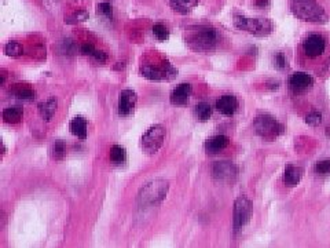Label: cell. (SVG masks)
Wrapping results in <instances>:
<instances>
[{"label": "cell", "mask_w": 330, "mask_h": 248, "mask_svg": "<svg viewBox=\"0 0 330 248\" xmlns=\"http://www.w3.org/2000/svg\"><path fill=\"white\" fill-rule=\"evenodd\" d=\"M218 32L209 25H196L186 28L185 40L186 43L198 53H208L218 44Z\"/></svg>", "instance_id": "1"}, {"label": "cell", "mask_w": 330, "mask_h": 248, "mask_svg": "<svg viewBox=\"0 0 330 248\" xmlns=\"http://www.w3.org/2000/svg\"><path fill=\"white\" fill-rule=\"evenodd\" d=\"M292 11L301 21L316 24L327 21V14L318 0H292Z\"/></svg>", "instance_id": "2"}, {"label": "cell", "mask_w": 330, "mask_h": 248, "mask_svg": "<svg viewBox=\"0 0 330 248\" xmlns=\"http://www.w3.org/2000/svg\"><path fill=\"white\" fill-rule=\"evenodd\" d=\"M168 189H170V184L165 179L150 181L140 189L138 194V203L142 207L160 204L168 193Z\"/></svg>", "instance_id": "3"}, {"label": "cell", "mask_w": 330, "mask_h": 248, "mask_svg": "<svg viewBox=\"0 0 330 248\" xmlns=\"http://www.w3.org/2000/svg\"><path fill=\"white\" fill-rule=\"evenodd\" d=\"M234 27L238 28L240 31H245L250 35L263 38L272 32L274 24L267 18H248V17L235 16Z\"/></svg>", "instance_id": "4"}, {"label": "cell", "mask_w": 330, "mask_h": 248, "mask_svg": "<svg viewBox=\"0 0 330 248\" xmlns=\"http://www.w3.org/2000/svg\"><path fill=\"white\" fill-rule=\"evenodd\" d=\"M253 127L256 130V134L261 137L263 140L272 141L277 137L283 134V126L278 120H275L270 114H260L257 116L253 123Z\"/></svg>", "instance_id": "5"}, {"label": "cell", "mask_w": 330, "mask_h": 248, "mask_svg": "<svg viewBox=\"0 0 330 248\" xmlns=\"http://www.w3.org/2000/svg\"><path fill=\"white\" fill-rule=\"evenodd\" d=\"M165 140V127L161 124H154L151 126L142 137V151L147 156H153L157 152L160 151Z\"/></svg>", "instance_id": "6"}, {"label": "cell", "mask_w": 330, "mask_h": 248, "mask_svg": "<svg viewBox=\"0 0 330 248\" xmlns=\"http://www.w3.org/2000/svg\"><path fill=\"white\" fill-rule=\"evenodd\" d=\"M140 73L143 77L154 81H168L175 79L178 70L170 62H161L160 65L146 64L140 68Z\"/></svg>", "instance_id": "7"}, {"label": "cell", "mask_w": 330, "mask_h": 248, "mask_svg": "<svg viewBox=\"0 0 330 248\" xmlns=\"http://www.w3.org/2000/svg\"><path fill=\"white\" fill-rule=\"evenodd\" d=\"M252 216V203L245 196H240L234 203V218H233V225H234V232L238 233L242 230L249 222Z\"/></svg>", "instance_id": "8"}, {"label": "cell", "mask_w": 330, "mask_h": 248, "mask_svg": "<svg viewBox=\"0 0 330 248\" xmlns=\"http://www.w3.org/2000/svg\"><path fill=\"white\" fill-rule=\"evenodd\" d=\"M326 49V40L323 36H320L318 33H312L308 35L307 38L304 39L303 42V50L305 55H308L311 58H316L325 53Z\"/></svg>", "instance_id": "9"}, {"label": "cell", "mask_w": 330, "mask_h": 248, "mask_svg": "<svg viewBox=\"0 0 330 248\" xmlns=\"http://www.w3.org/2000/svg\"><path fill=\"white\" fill-rule=\"evenodd\" d=\"M136 101H138L136 92L132 90H123L118 95V114L121 117L131 116L135 110V106H136Z\"/></svg>", "instance_id": "10"}, {"label": "cell", "mask_w": 330, "mask_h": 248, "mask_svg": "<svg viewBox=\"0 0 330 248\" xmlns=\"http://www.w3.org/2000/svg\"><path fill=\"white\" fill-rule=\"evenodd\" d=\"M237 167L230 162H218L212 166L213 178L218 181H233L237 177Z\"/></svg>", "instance_id": "11"}, {"label": "cell", "mask_w": 330, "mask_h": 248, "mask_svg": "<svg viewBox=\"0 0 330 248\" xmlns=\"http://www.w3.org/2000/svg\"><path fill=\"white\" fill-rule=\"evenodd\" d=\"M289 86L294 92H303L314 86V79L305 72H296L290 76Z\"/></svg>", "instance_id": "12"}, {"label": "cell", "mask_w": 330, "mask_h": 248, "mask_svg": "<svg viewBox=\"0 0 330 248\" xmlns=\"http://www.w3.org/2000/svg\"><path fill=\"white\" fill-rule=\"evenodd\" d=\"M193 87L189 83H183L174 88V91L171 92V103L172 105H186L192 95Z\"/></svg>", "instance_id": "13"}, {"label": "cell", "mask_w": 330, "mask_h": 248, "mask_svg": "<svg viewBox=\"0 0 330 248\" xmlns=\"http://www.w3.org/2000/svg\"><path fill=\"white\" fill-rule=\"evenodd\" d=\"M216 109L224 116H233L238 109V99L234 95H222L216 101Z\"/></svg>", "instance_id": "14"}, {"label": "cell", "mask_w": 330, "mask_h": 248, "mask_svg": "<svg viewBox=\"0 0 330 248\" xmlns=\"http://www.w3.org/2000/svg\"><path fill=\"white\" fill-rule=\"evenodd\" d=\"M229 137L226 135H215L205 142V152L208 155H218L229 146Z\"/></svg>", "instance_id": "15"}, {"label": "cell", "mask_w": 330, "mask_h": 248, "mask_svg": "<svg viewBox=\"0 0 330 248\" xmlns=\"http://www.w3.org/2000/svg\"><path fill=\"white\" fill-rule=\"evenodd\" d=\"M301 177H303V168L297 167V166H293V164H289L285 168V174H283V182L286 186L289 188H293L301 181Z\"/></svg>", "instance_id": "16"}, {"label": "cell", "mask_w": 330, "mask_h": 248, "mask_svg": "<svg viewBox=\"0 0 330 248\" xmlns=\"http://www.w3.org/2000/svg\"><path fill=\"white\" fill-rule=\"evenodd\" d=\"M57 108H58V101L57 98H50L44 102L39 103V112H40V116L46 121H50L53 119V116L57 112Z\"/></svg>", "instance_id": "17"}, {"label": "cell", "mask_w": 330, "mask_h": 248, "mask_svg": "<svg viewBox=\"0 0 330 248\" xmlns=\"http://www.w3.org/2000/svg\"><path fill=\"white\" fill-rule=\"evenodd\" d=\"M13 95L21 101H33L36 97V92L33 90L32 87L27 86V84H14L13 87Z\"/></svg>", "instance_id": "18"}, {"label": "cell", "mask_w": 330, "mask_h": 248, "mask_svg": "<svg viewBox=\"0 0 330 248\" xmlns=\"http://www.w3.org/2000/svg\"><path fill=\"white\" fill-rule=\"evenodd\" d=\"M87 126H88L87 120L79 116V117H75L70 121L69 130L75 137L80 138V140H85L87 138Z\"/></svg>", "instance_id": "19"}, {"label": "cell", "mask_w": 330, "mask_h": 248, "mask_svg": "<svg viewBox=\"0 0 330 248\" xmlns=\"http://www.w3.org/2000/svg\"><path fill=\"white\" fill-rule=\"evenodd\" d=\"M171 7L181 14H186L198 5V0H171Z\"/></svg>", "instance_id": "20"}, {"label": "cell", "mask_w": 330, "mask_h": 248, "mask_svg": "<svg viewBox=\"0 0 330 248\" xmlns=\"http://www.w3.org/2000/svg\"><path fill=\"white\" fill-rule=\"evenodd\" d=\"M22 116H24V112H22V109L18 108V106H11V108H6L5 110H3V120L9 124L20 123Z\"/></svg>", "instance_id": "21"}, {"label": "cell", "mask_w": 330, "mask_h": 248, "mask_svg": "<svg viewBox=\"0 0 330 248\" xmlns=\"http://www.w3.org/2000/svg\"><path fill=\"white\" fill-rule=\"evenodd\" d=\"M194 114H196V117L198 120H201V121H207V120L211 119V116H212V108H211V105L208 102H200L196 105V108H194Z\"/></svg>", "instance_id": "22"}, {"label": "cell", "mask_w": 330, "mask_h": 248, "mask_svg": "<svg viewBox=\"0 0 330 248\" xmlns=\"http://www.w3.org/2000/svg\"><path fill=\"white\" fill-rule=\"evenodd\" d=\"M110 160L114 164H123L127 160V152H125L123 146H112V149H110Z\"/></svg>", "instance_id": "23"}, {"label": "cell", "mask_w": 330, "mask_h": 248, "mask_svg": "<svg viewBox=\"0 0 330 248\" xmlns=\"http://www.w3.org/2000/svg\"><path fill=\"white\" fill-rule=\"evenodd\" d=\"M5 53L6 55H9V57H13V58H18V57H21L24 54V47H22L21 43H18V42H9V43L5 46Z\"/></svg>", "instance_id": "24"}, {"label": "cell", "mask_w": 330, "mask_h": 248, "mask_svg": "<svg viewBox=\"0 0 330 248\" xmlns=\"http://www.w3.org/2000/svg\"><path fill=\"white\" fill-rule=\"evenodd\" d=\"M66 155V146L64 141H55V144L51 148V157L54 160H62Z\"/></svg>", "instance_id": "25"}, {"label": "cell", "mask_w": 330, "mask_h": 248, "mask_svg": "<svg viewBox=\"0 0 330 248\" xmlns=\"http://www.w3.org/2000/svg\"><path fill=\"white\" fill-rule=\"evenodd\" d=\"M88 17H90L88 11L77 10V11H75L72 16L68 17V18L65 20V22H66V24H70V25H75V24H79V22L87 21V20H88Z\"/></svg>", "instance_id": "26"}, {"label": "cell", "mask_w": 330, "mask_h": 248, "mask_svg": "<svg viewBox=\"0 0 330 248\" xmlns=\"http://www.w3.org/2000/svg\"><path fill=\"white\" fill-rule=\"evenodd\" d=\"M153 35H154V38L158 42H165V40L170 39V32H168L167 27L162 25V24H155L154 27H153Z\"/></svg>", "instance_id": "27"}, {"label": "cell", "mask_w": 330, "mask_h": 248, "mask_svg": "<svg viewBox=\"0 0 330 248\" xmlns=\"http://www.w3.org/2000/svg\"><path fill=\"white\" fill-rule=\"evenodd\" d=\"M96 13H98V16H102L103 18H106V20H112L113 18V7L110 3H107V2H102L99 5L96 6Z\"/></svg>", "instance_id": "28"}, {"label": "cell", "mask_w": 330, "mask_h": 248, "mask_svg": "<svg viewBox=\"0 0 330 248\" xmlns=\"http://www.w3.org/2000/svg\"><path fill=\"white\" fill-rule=\"evenodd\" d=\"M315 173L319 175H329L330 174V160H322L315 164Z\"/></svg>", "instance_id": "29"}, {"label": "cell", "mask_w": 330, "mask_h": 248, "mask_svg": "<svg viewBox=\"0 0 330 248\" xmlns=\"http://www.w3.org/2000/svg\"><path fill=\"white\" fill-rule=\"evenodd\" d=\"M305 123L308 126H312V127H316L322 123V114L319 112H311L305 116Z\"/></svg>", "instance_id": "30"}, {"label": "cell", "mask_w": 330, "mask_h": 248, "mask_svg": "<svg viewBox=\"0 0 330 248\" xmlns=\"http://www.w3.org/2000/svg\"><path fill=\"white\" fill-rule=\"evenodd\" d=\"M274 62H275V66H277L278 69H285L286 66H288V60H286V57L282 54V53H277L275 54V58H274Z\"/></svg>", "instance_id": "31"}, {"label": "cell", "mask_w": 330, "mask_h": 248, "mask_svg": "<svg viewBox=\"0 0 330 248\" xmlns=\"http://www.w3.org/2000/svg\"><path fill=\"white\" fill-rule=\"evenodd\" d=\"M80 51H81V54L88 55V57H92V55L95 54L96 49L91 43H84L83 46H81Z\"/></svg>", "instance_id": "32"}, {"label": "cell", "mask_w": 330, "mask_h": 248, "mask_svg": "<svg viewBox=\"0 0 330 248\" xmlns=\"http://www.w3.org/2000/svg\"><path fill=\"white\" fill-rule=\"evenodd\" d=\"M92 58L96 61V62H99V64H105L107 61V55L105 51H102V50H96L95 54L92 55Z\"/></svg>", "instance_id": "33"}, {"label": "cell", "mask_w": 330, "mask_h": 248, "mask_svg": "<svg viewBox=\"0 0 330 248\" xmlns=\"http://www.w3.org/2000/svg\"><path fill=\"white\" fill-rule=\"evenodd\" d=\"M255 5L259 9H266L270 6V0H255Z\"/></svg>", "instance_id": "34"}, {"label": "cell", "mask_w": 330, "mask_h": 248, "mask_svg": "<svg viewBox=\"0 0 330 248\" xmlns=\"http://www.w3.org/2000/svg\"><path fill=\"white\" fill-rule=\"evenodd\" d=\"M6 70H2V80H0V84H2V86H3V84H5V81H6Z\"/></svg>", "instance_id": "35"}, {"label": "cell", "mask_w": 330, "mask_h": 248, "mask_svg": "<svg viewBox=\"0 0 330 248\" xmlns=\"http://www.w3.org/2000/svg\"><path fill=\"white\" fill-rule=\"evenodd\" d=\"M326 135H327V137H330V127H327V129H326Z\"/></svg>", "instance_id": "36"}, {"label": "cell", "mask_w": 330, "mask_h": 248, "mask_svg": "<svg viewBox=\"0 0 330 248\" xmlns=\"http://www.w3.org/2000/svg\"><path fill=\"white\" fill-rule=\"evenodd\" d=\"M46 2H47V0H46ZM51 2H55V0H51Z\"/></svg>", "instance_id": "37"}]
</instances>
